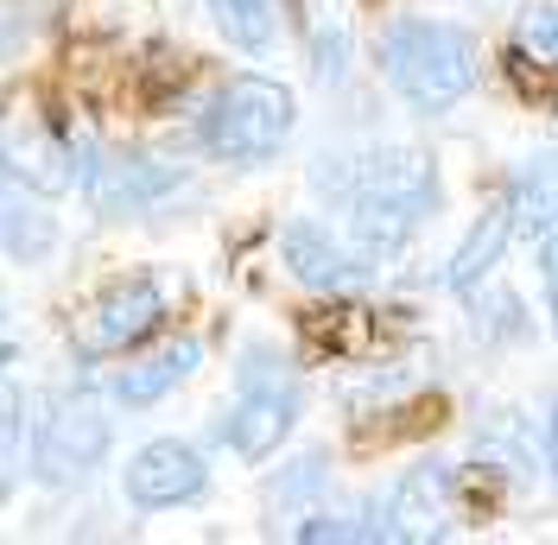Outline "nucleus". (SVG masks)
<instances>
[{
    "instance_id": "nucleus-1",
    "label": "nucleus",
    "mask_w": 558,
    "mask_h": 545,
    "mask_svg": "<svg viewBox=\"0 0 558 545\" xmlns=\"http://www.w3.org/2000/svg\"><path fill=\"white\" fill-rule=\"evenodd\" d=\"M317 197H337L349 209V235L362 254H400L418 235V222L438 209V166L418 146H375V153H324L312 171Z\"/></svg>"
},
{
    "instance_id": "nucleus-2",
    "label": "nucleus",
    "mask_w": 558,
    "mask_h": 545,
    "mask_svg": "<svg viewBox=\"0 0 558 545\" xmlns=\"http://www.w3.org/2000/svg\"><path fill=\"white\" fill-rule=\"evenodd\" d=\"M381 76L413 114H445L476 89V38L451 20H393L381 33Z\"/></svg>"
},
{
    "instance_id": "nucleus-3",
    "label": "nucleus",
    "mask_w": 558,
    "mask_h": 545,
    "mask_svg": "<svg viewBox=\"0 0 558 545\" xmlns=\"http://www.w3.org/2000/svg\"><path fill=\"white\" fill-rule=\"evenodd\" d=\"M292 128H299L292 89L274 83V76H254V70L222 83L204 102V114H197V140L222 166H267V159H279Z\"/></svg>"
},
{
    "instance_id": "nucleus-4",
    "label": "nucleus",
    "mask_w": 558,
    "mask_h": 545,
    "mask_svg": "<svg viewBox=\"0 0 558 545\" xmlns=\"http://www.w3.org/2000/svg\"><path fill=\"white\" fill-rule=\"evenodd\" d=\"M299 425V387L267 368V349H247L242 355V400L229 407V419L216 425V438L229 444L242 463H260V457H274L286 432Z\"/></svg>"
},
{
    "instance_id": "nucleus-5",
    "label": "nucleus",
    "mask_w": 558,
    "mask_h": 545,
    "mask_svg": "<svg viewBox=\"0 0 558 545\" xmlns=\"http://www.w3.org/2000/svg\"><path fill=\"white\" fill-rule=\"evenodd\" d=\"M114 444V419H108L102 400L76 393V400H51V419H38L33 438V476L45 488H64V482H83Z\"/></svg>"
},
{
    "instance_id": "nucleus-6",
    "label": "nucleus",
    "mask_w": 558,
    "mask_h": 545,
    "mask_svg": "<svg viewBox=\"0 0 558 545\" xmlns=\"http://www.w3.org/2000/svg\"><path fill=\"white\" fill-rule=\"evenodd\" d=\"M76 146V171H83V197L96 216H146L184 184L178 166H159L146 153H102L96 140H70Z\"/></svg>"
},
{
    "instance_id": "nucleus-7",
    "label": "nucleus",
    "mask_w": 558,
    "mask_h": 545,
    "mask_svg": "<svg viewBox=\"0 0 558 545\" xmlns=\"http://www.w3.org/2000/svg\"><path fill=\"white\" fill-rule=\"evenodd\" d=\"M279 261H286V272L299 286H312V292H355L368 279V261L375 254H362V241L355 235L343 241L330 222H317V216H292L279 229Z\"/></svg>"
},
{
    "instance_id": "nucleus-8",
    "label": "nucleus",
    "mask_w": 558,
    "mask_h": 545,
    "mask_svg": "<svg viewBox=\"0 0 558 545\" xmlns=\"http://www.w3.org/2000/svg\"><path fill=\"white\" fill-rule=\"evenodd\" d=\"M209 488V463L197 444L184 438H153L134 450V463L121 470V495L134 501V508L159 513V508H184V501H197Z\"/></svg>"
},
{
    "instance_id": "nucleus-9",
    "label": "nucleus",
    "mask_w": 558,
    "mask_h": 545,
    "mask_svg": "<svg viewBox=\"0 0 558 545\" xmlns=\"http://www.w3.org/2000/svg\"><path fill=\"white\" fill-rule=\"evenodd\" d=\"M159 317H166L159 279H146V272L114 279L102 299L83 311V324H76V349H83V355H121V349H134L140 337H153Z\"/></svg>"
},
{
    "instance_id": "nucleus-10",
    "label": "nucleus",
    "mask_w": 558,
    "mask_h": 545,
    "mask_svg": "<svg viewBox=\"0 0 558 545\" xmlns=\"http://www.w3.org/2000/svg\"><path fill=\"white\" fill-rule=\"evenodd\" d=\"M451 513H457V470L418 463L387 495V540H438Z\"/></svg>"
},
{
    "instance_id": "nucleus-11",
    "label": "nucleus",
    "mask_w": 558,
    "mask_h": 545,
    "mask_svg": "<svg viewBox=\"0 0 558 545\" xmlns=\"http://www.w3.org/2000/svg\"><path fill=\"white\" fill-rule=\"evenodd\" d=\"M514 229H521V222H514V204H508V197H495V204L470 222V235L457 241L451 267H445V286H451V292H476L488 272L501 267V254H508Z\"/></svg>"
},
{
    "instance_id": "nucleus-12",
    "label": "nucleus",
    "mask_w": 558,
    "mask_h": 545,
    "mask_svg": "<svg viewBox=\"0 0 558 545\" xmlns=\"http://www.w3.org/2000/svg\"><path fill=\"white\" fill-rule=\"evenodd\" d=\"M197 362H204V342H166V349H153V355H140L134 368H114L108 380V393L121 400V407H153V400H166L178 380L197 375Z\"/></svg>"
},
{
    "instance_id": "nucleus-13",
    "label": "nucleus",
    "mask_w": 558,
    "mask_h": 545,
    "mask_svg": "<svg viewBox=\"0 0 558 545\" xmlns=\"http://www.w3.org/2000/svg\"><path fill=\"white\" fill-rule=\"evenodd\" d=\"M33 178L38 197H58L70 184H83V171H76V146H58V140L38 134L33 146L26 140H7V184H26Z\"/></svg>"
},
{
    "instance_id": "nucleus-14",
    "label": "nucleus",
    "mask_w": 558,
    "mask_h": 545,
    "mask_svg": "<svg viewBox=\"0 0 558 545\" xmlns=\"http://www.w3.org/2000/svg\"><path fill=\"white\" fill-rule=\"evenodd\" d=\"M508 204H514V222H521L533 241L553 229L558 222V153H533V159H521L514 184H508Z\"/></svg>"
},
{
    "instance_id": "nucleus-15",
    "label": "nucleus",
    "mask_w": 558,
    "mask_h": 545,
    "mask_svg": "<svg viewBox=\"0 0 558 545\" xmlns=\"http://www.w3.org/2000/svg\"><path fill=\"white\" fill-rule=\"evenodd\" d=\"M209 20H216V33L229 38L235 51L247 58H267L279 45V7L274 0H204Z\"/></svg>"
},
{
    "instance_id": "nucleus-16",
    "label": "nucleus",
    "mask_w": 558,
    "mask_h": 545,
    "mask_svg": "<svg viewBox=\"0 0 558 545\" xmlns=\"http://www.w3.org/2000/svg\"><path fill=\"white\" fill-rule=\"evenodd\" d=\"M51 241H58V222L38 204H26V184H13V191H7V261H13V267L45 261Z\"/></svg>"
},
{
    "instance_id": "nucleus-17",
    "label": "nucleus",
    "mask_w": 558,
    "mask_h": 545,
    "mask_svg": "<svg viewBox=\"0 0 558 545\" xmlns=\"http://www.w3.org/2000/svg\"><path fill=\"white\" fill-rule=\"evenodd\" d=\"M312 76L330 89V83H343V70H349V26H343V13H330V0H317L312 7Z\"/></svg>"
},
{
    "instance_id": "nucleus-18",
    "label": "nucleus",
    "mask_w": 558,
    "mask_h": 545,
    "mask_svg": "<svg viewBox=\"0 0 558 545\" xmlns=\"http://www.w3.org/2000/svg\"><path fill=\"white\" fill-rule=\"evenodd\" d=\"M324 488H330V470H324V457H299V463H286V476L267 482V508L299 513L305 501H317Z\"/></svg>"
},
{
    "instance_id": "nucleus-19",
    "label": "nucleus",
    "mask_w": 558,
    "mask_h": 545,
    "mask_svg": "<svg viewBox=\"0 0 558 545\" xmlns=\"http://www.w3.org/2000/svg\"><path fill=\"white\" fill-rule=\"evenodd\" d=\"M476 330H483L488 342H508V337H526V311L514 292H488V299H476Z\"/></svg>"
},
{
    "instance_id": "nucleus-20",
    "label": "nucleus",
    "mask_w": 558,
    "mask_h": 545,
    "mask_svg": "<svg viewBox=\"0 0 558 545\" xmlns=\"http://www.w3.org/2000/svg\"><path fill=\"white\" fill-rule=\"evenodd\" d=\"M526 58H539V64H558V7H526L521 26H514Z\"/></svg>"
},
{
    "instance_id": "nucleus-21",
    "label": "nucleus",
    "mask_w": 558,
    "mask_h": 545,
    "mask_svg": "<svg viewBox=\"0 0 558 545\" xmlns=\"http://www.w3.org/2000/svg\"><path fill=\"white\" fill-rule=\"evenodd\" d=\"M292 540H305V545H317V540H362V526H355V520H337V513H312L305 526H292Z\"/></svg>"
},
{
    "instance_id": "nucleus-22",
    "label": "nucleus",
    "mask_w": 558,
    "mask_h": 545,
    "mask_svg": "<svg viewBox=\"0 0 558 545\" xmlns=\"http://www.w3.org/2000/svg\"><path fill=\"white\" fill-rule=\"evenodd\" d=\"M546 470L558 482V387H553V400H546Z\"/></svg>"
},
{
    "instance_id": "nucleus-23",
    "label": "nucleus",
    "mask_w": 558,
    "mask_h": 545,
    "mask_svg": "<svg viewBox=\"0 0 558 545\" xmlns=\"http://www.w3.org/2000/svg\"><path fill=\"white\" fill-rule=\"evenodd\" d=\"M533 247H539V272H558V222H553L539 241H533Z\"/></svg>"
},
{
    "instance_id": "nucleus-24",
    "label": "nucleus",
    "mask_w": 558,
    "mask_h": 545,
    "mask_svg": "<svg viewBox=\"0 0 558 545\" xmlns=\"http://www.w3.org/2000/svg\"><path fill=\"white\" fill-rule=\"evenodd\" d=\"M546 311H553V337H558V272H546Z\"/></svg>"
}]
</instances>
